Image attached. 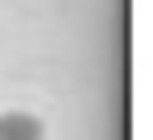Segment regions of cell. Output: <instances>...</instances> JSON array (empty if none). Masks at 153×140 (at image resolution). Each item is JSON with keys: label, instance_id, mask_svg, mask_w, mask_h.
<instances>
[{"label": "cell", "instance_id": "cell-1", "mask_svg": "<svg viewBox=\"0 0 153 140\" xmlns=\"http://www.w3.org/2000/svg\"><path fill=\"white\" fill-rule=\"evenodd\" d=\"M42 119L29 111H4L0 116V140H42Z\"/></svg>", "mask_w": 153, "mask_h": 140}]
</instances>
